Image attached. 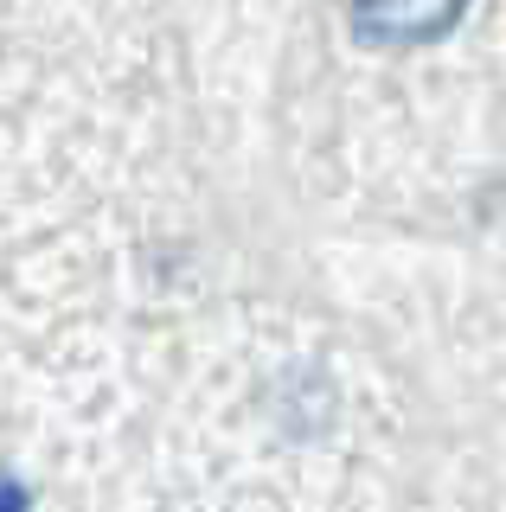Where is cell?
Instances as JSON below:
<instances>
[{
  "mask_svg": "<svg viewBox=\"0 0 506 512\" xmlns=\"http://www.w3.org/2000/svg\"><path fill=\"white\" fill-rule=\"evenodd\" d=\"M468 0H353V32L378 52H404V45H430L462 20Z\"/></svg>",
  "mask_w": 506,
  "mask_h": 512,
  "instance_id": "cell-1",
  "label": "cell"
},
{
  "mask_svg": "<svg viewBox=\"0 0 506 512\" xmlns=\"http://www.w3.org/2000/svg\"><path fill=\"white\" fill-rule=\"evenodd\" d=\"M26 506H33V500H26V487L13 474H0V512H26Z\"/></svg>",
  "mask_w": 506,
  "mask_h": 512,
  "instance_id": "cell-2",
  "label": "cell"
}]
</instances>
